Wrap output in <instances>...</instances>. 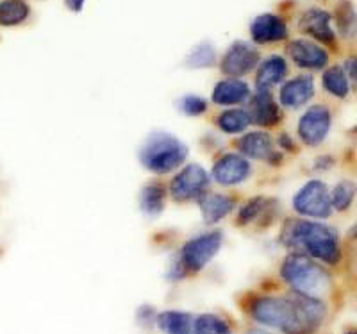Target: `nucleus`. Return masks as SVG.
I'll return each mask as SVG.
<instances>
[{"instance_id": "29", "label": "nucleus", "mask_w": 357, "mask_h": 334, "mask_svg": "<svg viewBox=\"0 0 357 334\" xmlns=\"http://www.w3.org/2000/svg\"><path fill=\"white\" fill-rule=\"evenodd\" d=\"M336 24L343 36L352 38L357 33V15L349 0H341L340 6H337Z\"/></svg>"}, {"instance_id": "26", "label": "nucleus", "mask_w": 357, "mask_h": 334, "mask_svg": "<svg viewBox=\"0 0 357 334\" xmlns=\"http://www.w3.org/2000/svg\"><path fill=\"white\" fill-rule=\"evenodd\" d=\"M216 59H218V54H216V47L213 45L211 41H200L199 45H195L188 52L184 65L188 68L204 70L215 66Z\"/></svg>"}, {"instance_id": "9", "label": "nucleus", "mask_w": 357, "mask_h": 334, "mask_svg": "<svg viewBox=\"0 0 357 334\" xmlns=\"http://www.w3.org/2000/svg\"><path fill=\"white\" fill-rule=\"evenodd\" d=\"M261 54L250 41H234L220 59V72L227 77H243L257 68Z\"/></svg>"}, {"instance_id": "2", "label": "nucleus", "mask_w": 357, "mask_h": 334, "mask_svg": "<svg viewBox=\"0 0 357 334\" xmlns=\"http://www.w3.org/2000/svg\"><path fill=\"white\" fill-rule=\"evenodd\" d=\"M279 240L289 252H302L318 263L336 266L341 261L337 231L320 220H286Z\"/></svg>"}, {"instance_id": "12", "label": "nucleus", "mask_w": 357, "mask_h": 334, "mask_svg": "<svg viewBox=\"0 0 357 334\" xmlns=\"http://www.w3.org/2000/svg\"><path fill=\"white\" fill-rule=\"evenodd\" d=\"M288 56L296 68L325 70L329 65V52L317 41L298 38L289 41Z\"/></svg>"}, {"instance_id": "27", "label": "nucleus", "mask_w": 357, "mask_h": 334, "mask_svg": "<svg viewBox=\"0 0 357 334\" xmlns=\"http://www.w3.org/2000/svg\"><path fill=\"white\" fill-rule=\"evenodd\" d=\"M357 197V183L352 179H341L340 183L334 184L331 190V204L333 209L337 213L349 211L350 206Z\"/></svg>"}, {"instance_id": "21", "label": "nucleus", "mask_w": 357, "mask_h": 334, "mask_svg": "<svg viewBox=\"0 0 357 334\" xmlns=\"http://www.w3.org/2000/svg\"><path fill=\"white\" fill-rule=\"evenodd\" d=\"M139 209L145 216L154 218L159 216L167 204V188L159 181H151L139 192Z\"/></svg>"}, {"instance_id": "36", "label": "nucleus", "mask_w": 357, "mask_h": 334, "mask_svg": "<svg viewBox=\"0 0 357 334\" xmlns=\"http://www.w3.org/2000/svg\"><path fill=\"white\" fill-rule=\"evenodd\" d=\"M247 334H273V333H270V331L266 329H259V327H254V329L248 331Z\"/></svg>"}, {"instance_id": "19", "label": "nucleus", "mask_w": 357, "mask_h": 334, "mask_svg": "<svg viewBox=\"0 0 357 334\" xmlns=\"http://www.w3.org/2000/svg\"><path fill=\"white\" fill-rule=\"evenodd\" d=\"M289 65L284 57L279 54H272V56L264 57L263 61H259L256 68V84L259 90H270L272 91L275 86L282 84L288 79Z\"/></svg>"}, {"instance_id": "4", "label": "nucleus", "mask_w": 357, "mask_h": 334, "mask_svg": "<svg viewBox=\"0 0 357 334\" xmlns=\"http://www.w3.org/2000/svg\"><path fill=\"white\" fill-rule=\"evenodd\" d=\"M139 163L143 168L158 176H165L170 172L183 167L188 159V147L183 139L177 136L165 132V130H154L149 138L143 142L139 149Z\"/></svg>"}, {"instance_id": "34", "label": "nucleus", "mask_w": 357, "mask_h": 334, "mask_svg": "<svg viewBox=\"0 0 357 334\" xmlns=\"http://www.w3.org/2000/svg\"><path fill=\"white\" fill-rule=\"evenodd\" d=\"M334 167V159L331 155H320L314 161V170L317 172H325V170H331Z\"/></svg>"}, {"instance_id": "17", "label": "nucleus", "mask_w": 357, "mask_h": 334, "mask_svg": "<svg viewBox=\"0 0 357 334\" xmlns=\"http://www.w3.org/2000/svg\"><path fill=\"white\" fill-rule=\"evenodd\" d=\"M252 90L248 82L241 81L240 77H227L218 81L213 88L211 100L213 104L222 107H240L248 103Z\"/></svg>"}, {"instance_id": "13", "label": "nucleus", "mask_w": 357, "mask_h": 334, "mask_svg": "<svg viewBox=\"0 0 357 334\" xmlns=\"http://www.w3.org/2000/svg\"><path fill=\"white\" fill-rule=\"evenodd\" d=\"M314 93H317V86L312 75H296L280 84L279 104L280 107L289 111L302 109L311 103Z\"/></svg>"}, {"instance_id": "37", "label": "nucleus", "mask_w": 357, "mask_h": 334, "mask_svg": "<svg viewBox=\"0 0 357 334\" xmlns=\"http://www.w3.org/2000/svg\"><path fill=\"white\" fill-rule=\"evenodd\" d=\"M349 236L352 238V240H357V222L349 229Z\"/></svg>"}, {"instance_id": "15", "label": "nucleus", "mask_w": 357, "mask_h": 334, "mask_svg": "<svg viewBox=\"0 0 357 334\" xmlns=\"http://www.w3.org/2000/svg\"><path fill=\"white\" fill-rule=\"evenodd\" d=\"M298 29L309 38L324 45L336 43V31L333 27V15L321 8H311L302 13L298 20Z\"/></svg>"}, {"instance_id": "22", "label": "nucleus", "mask_w": 357, "mask_h": 334, "mask_svg": "<svg viewBox=\"0 0 357 334\" xmlns=\"http://www.w3.org/2000/svg\"><path fill=\"white\" fill-rule=\"evenodd\" d=\"M193 320L186 311L178 310H167L158 313L155 326L165 334H193Z\"/></svg>"}, {"instance_id": "30", "label": "nucleus", "mask_w": 357, "mask_h": 334, "mask_svg": "<svg viewBox=\"0 0 357 334\" xmlns=\"http://www.w3.org/2000/svg\"><path fill=\"white\" fill-rule=\"evenodd\" d=\"M207 106H209L207 98L195 93L183 95L177 100V109L183 114H186V116H200V114L206 113Z\"/></svg>"}, {"instance_id": "25", "label": "nucleus", "mask_w": 357, "mask_h": 334, "mask_svg": "<svg viewBox=\"0 0 357 334\" xmlns=\"http://www.w3.org/2000/svg\"><path fill=\"white\" fill-rule=\"evenodd\" d=\"M31 17V6L25 0H0V27H17Z\"/></svg>"}, {"instance_id": "5", "label": "nucleus", "mask_w": 357, "mask_h": 334, "mask_svg": "<svg viewBox=\"0 0 357 334\" xmlns=\"http://www.w3.org/2000/svg\"><path fill=\"white\" fill-rule=\"evenodd\" d=\"M223 245V234L220 231H207L190 238L178 252V263L186 273H199L216 257Z\"/></svg>"}, {"instance_id": "23", "label": "nucleus", "mask_w": 357, "mask_h": 334, "mask_svg": "<svg viewBox=\"0 0 357 334\" xmlns=\"http://www.w3.org/2000/svg\"><path fill=\"white\" fill-rule=\"evenodd\" d=\"M216 127L222 130L223 135L236 136L247 132L248 127L252 126L250 116H248V111L243 107H232V109L222 111V113L216 116L215 120Z\"/></svg>"}, {"instance_id": "3", "label": "nucleus", "mask_w": 357, "mask_h": 334, "mask_svg": "<svg viewBox=\"0 0 357 334\" xmlns=\"http://www.w3.org/2000/svg\"><path fill=\"white\" fill-rule=\"evenodd\" d=\"M280 278L291 291L321 298L333 286L331 273L317 259L302 252H289L280 265Z\"/></svg>"}, {"instance_id": "38", "label": "nucleus", "mask_w": 357, "mask_h": 334, "mask_svg": "<svg viewBox=\"0 0 357 334\" xmlns=\"http://www.w3.org/2000/svg\"><path fill=\"white\" fill-rule=\"evenodd\" d=\"M345 334H357V329H349Z\"/></svg>"}, {"instance_id": "11", "label": "nucleus", "mask_w": 357, "mask_h": 334, "mask_svg": "<svg viewBox=\"0 0 357 334\" xmlns=\"http://www.w3.org/2000/svg\"><path fill=\"white\" fill-rule=\"evenodd\" d=\"M238 151L247 159H256V161H266V163L280 165L282 154L275 151V143L272 136L264 130H250L243 132V136L238 142Z\"/></svg>"}, {"instance_id": "33", "label": "nucleus", "mask_w": 357, "mask_h": 334, "mask_svg": "<svg viewBox=\"0 0 357 334\" xmlns=\"http://www.w3.org/2000/svg\"><path fill=\"white\" fill-rule=\"evenodd\" d=\"M277 145H279V149L282 152H295L296 151L295 142H293L291 136L286 135V132H280V135L277 136Z\"/></svg>"}, {"instance_id": "32", "label": "nucleus", "mask_w": 357, "mask_h": 334, "mask_svg": "<svg viewBox=\"0 0 357 334\" xmlns=\"http://www.w3.org/2000/svg\"><path fill=\"white\" fill-rule=\"evenodd\" d=\"M343 68H345V74L349 77L350 88H354L357 91V56L347 57Z\"/></svg>"}, {"instance_id": "28", "label": "nucleus", "mask_w": 357, "mask_h": 334, "mask_svg": "<svg viewBox=\"0 0 357 334\" xmlns=\"http://www.w3.org/2000/svg\"><path fill=\"white\" fill-rule=\"evenodd\" d=\"M193 334H232V329L218 314L204 313L193 320Z\"/></svg>"}, {"instance_id": "31", "label": "nucleus", "mask_w": 357, "mask_h": 334, "mask_svg": "<svg viewBox=\"0 0 357 334\" xmlns=\"http://www.w3.org/2000/svg\"><path fill=\"white\" fill-rule=\"evenodd\" d=\"M155 318H158V311H155L154 306L143 304L136 310V322H138V326L145 327V329L154 326Z\"/></svg>"}, {"instance_id": "7", "label": "nucleus", "mask_w": 357, "mask_h": 334, "mask_svg": "<svg viewBox=\"0 0 357 334\" xmlns=\"http://www.w3.org/2000/svg\"><path fill=\"white\" fill-rule=\"evenodd\" d=\"M211 176L199 163H190L183 167L174 176L170 183V195L175 202H191L207 192Z\"/></svg>"}, {"instance_id": "20", "label": "nucleus", "mask_w": 357, "mask_h": 334, "mask_svg": "<svg viewBox=\"0 0 357 334\" xmlns=\"http://www.w3.org/2000/svg\"><path fill=\"white\" fill-rule=\"evenodd\" d=\"M275 209V200L266 199V197H254V199H248L247 202L238 209L236 220H238V224H240L241 227L256 224V222L270 220Z\"/></svg>"}, {"instance_id": "14", "label": "nucleus", "mask_w": 357, "mask_h": 334, "mask_svg": "<svg viewBox=\"0 0 357 334\" xmlns=\"http://www.w3.org/2000/svg\"><path fill=\"white\" fill-rule=\"evenodd\" d=\"M248 116L254 126L259 127H273L282 120V111L280 104L273 98L270 90H259L257 88L248 98Z\"/></svg>"}, {"instance_id": "18", "label": "nucleus", "mask_w": 357, "mask_h": 334, "mask_svg": "<svg viewBox=\"0 0 357 334\" xmlns=\"http://www.w3.org/2000/svg\"><path fill=\"white\" fill-rule=\"evenodd\" d=\"M206 225H216L236 209V199L227 193H202L197 199Z\"/></svg>"}, {"instance_id": "35", "label": "nucleus", "mask_w": 357, "mask_h": 334, "mask_svg": "<svg viewBox=\"0 0 357 334\" xmlns=\"http://www.w3.org/2000/svg\"><path fill=\"white\" fill-rule=\"evenodd\" d=\"M86 0H65L66 8L73 13H81L82 8H84Z\"/></svg>"}, {"instance_id": "1", "label": "nucleus", "mask_w": 357, "mask_h": 334, "mask_svg": "<svg viewBox=\"0 0 357 334\" xmlns=\"http://www.w3.org/2000/svg\"><path fill=\"white\" fill-rule=\"evenodd\" d=\"M254 322L284 334H314L327 318V306L318 297L291 291L288 295H259L248 304Z\"/></svg>"}, {"instance_id": "16", "label": "nucleus", "mask_w": 357, "mask_h": 334, "mask_svg": "<svg viewBox=\"0 0 357 334\" xmlns=\"http://www.w3.org/2000/svg\"><path fill=\"white\" fill-rule=\"evenodd\" d=\"M289 31L286 22L272 13H264L254 18L250 24V38L256 45H272L288 38Z\"/></svg>"}, {"instance_id": "24", "label": "nucleus", "mask_w": 357, "mask_h": 334, "mask_svg": "<svg viewBox=\"0 0 357 334\" xmlns=\"http://www.w3.org/2000/svg\"><path fill=\"white\" fill-rule=\"evenodd\" d=\"M321 86L324 90L334 98H340V100H345L350 95V82L349 77L345 74V68L341 65H333L327 66L324 70V75H321Z\"/></svg>"}, {"instance_id": "10", "label": "nucleus", "mask_w": 357, "mask_h": 334, "mask_svg": "<svg viewBox=\"0 0 357 334\" xmlns=\"http://www.w3.org/2000/svg\"><path fill=\"white\" fill-rule=\"evenodd\" d=\"M252 176L250 159L241 155L240 152H227L220 155L213 165L211 177L220 186H238L248 181Z\"/></svg>"}, {"instance_id": "8", "label": "nucleus", "mask_w": 357, "mask_h": 334, "mask_svg": "<svg viewBox=\"0 0 357 334\" xmlns=\"http://www.w3.org/2000/svg\"><path fill=\"white\" fill-rule=\"evenodd\" d=\"M331 127H333V113L329 106L317 104L304 111L296 126V135L307 147H320L329 136Z\"/></svg>"}, {"instance_id": "6", "label": "nucleus", "mask_w": 357, "mask_h": 334, "mask_svg": "<svg viewBox=\"0 0 357 334\" xmlns=\"http://www.w3.org/2000/svg\"><path fill=\"white\" fill-rule=\"evenodd\" d=\"M291 206L296 215L311 220H327L334 211L329 188L320 179H311L302 184L301 190L293 195Z\"/></svg>"}]
</instances>
